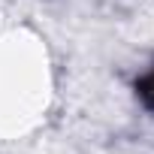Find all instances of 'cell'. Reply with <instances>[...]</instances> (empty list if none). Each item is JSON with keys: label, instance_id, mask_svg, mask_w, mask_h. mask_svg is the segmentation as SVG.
I'll return each mask as SVG.
<instances>
[{"label": "cell", "instance_id": "obj_1", "mask_svg": "<svg viewBox=\"0 0 154 154\" xmlns=\"http://www.w3.org/2000/svg\"><path fill=\"white\" fill-rule=\"evenodd\" d=\"M139 94L145 97V103H148V106H154V72L148 75V79H142V82H139Z\"/></svg>", "mask_w": 154, "mask_h": 154}]
</instances>
